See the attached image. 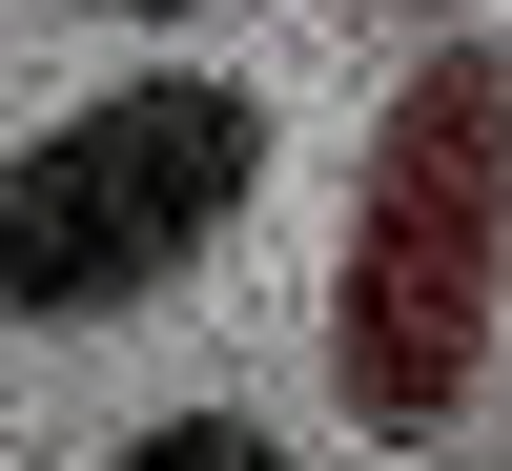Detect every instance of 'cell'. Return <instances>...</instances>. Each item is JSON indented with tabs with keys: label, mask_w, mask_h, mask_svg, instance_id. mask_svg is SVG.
Listing matches in <instances>:
<instances>
[{
	"label": "cell",
	"mask_w": 512,
	"mask_h": 471,
	"mask_svg": "<svg viewBox=\"0 0 512 471\" xmlns=\"http://www.w3.org/2000/svg\"><path fill=\"white\" fill-rule=\"evenodd\" d=\"M512 308V41H431L369 123V185H349V267H328V390L369 431H451L492 369Z\"/></svg>",
	"instance_id": "obj_1"
},
{
	"label": "cell",
	"mask_w": 512,
	"mask_h": 471,
	"mask_svg": "<svg viewBox=\"0 0 512 471\" xmlns=\"http://www.w3.org/2000/svg\"><path fill=\"white\" fill-rule=\"evenodd\" d=\"M267 185V103L205 62H123L41 144H0V328H123L205 267Z\"/></svg>",
	"instance_id": "obj_2"
},
{
	"label": "cell",
	"mask_w": 512,
	"mask_h": 471,
	"mask_svg": "<svg viewBox=\"0 0 512 471\" xmlns=\"http://www.w3.org/2000/svg\"><path fill=\"white\" fill-rule=\"evenodd\" d=\"M103 471H308V451H287L267 410H144V431H123Z\"/></svg>",
	"instance_id": "obj_3"
},
{
	"label": "cell",
	"mask_w": 512,
	"mask_h": 471,
	"mask_svg": "<svg viewBox=\"0 0 512 471\" xmlns=\"http://www.w3.org/2000/svg\"><path fill=\"white\" fill-rule=\"evenodd\" d=\"M103 21H205V0H103Z\"/></svg>",
	"instance_id": "obj_4"
},
{
	"label": "cell",
	"mask_w": 512,
	"mask_h": 471,
	"mask_svg": "<svg viewBox=\"0 0 512 471\" xmlns=\"http://www.w3.org/2000/svg\"><path fill=\"white\" fill-rule=\"evenodd\" d=\"M369 21H410V0H369Z\"/></svg>",
	"instance_id": "obj_5"
}]
</instances>
